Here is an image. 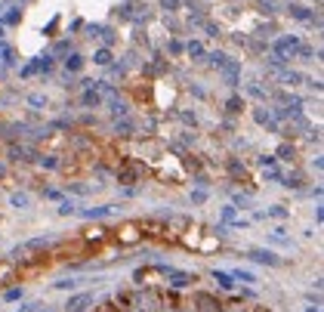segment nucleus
<instances>
[{
	"instance_id": "4468645a",
	"label": "nucleus",
	"mask_w": 324,
	"mask_h": 312,
	"mask_svg": "<svg viewBox=\"0 0 324 312\" xmlns=\"http://www.w3.org/2000/svg\"><path fill=\"white\" fill-rule=\"evenodd\" d=\"M275 158H281V161H294V158H297V151H294V145H290V142H284V145H278Z\"/></svg>"
},
{
	"instance_id": "c85d7f7f",
	"label": "nucleus",
	"mask_w": 324,
	"mask_h": 312,
	"mask_svg": "<svg viewBox=\"0 0 324 312\" xmlns=\"http://www.w3.org/2000/svg\"><path fill=\"white\" fill-rule=\"evenodd\" d=\"M225 108H229V111H232V114H235V111H241V108H244V102H241V99H238V96H232V99H229V102H225Z\"/></svg>"
},
{
	"instance_id": "72a5a7b5",
	"label": "nucleus",
	"mask_w": 324,
	"mask_h": 312,
	"mask_svg": "<svg viewBox=\"0 0 324 312\" xmlns=\"http://www.w3.org/2000/svg\"><path fill=\"white\" fill-rule=\"evenodd\" d=\"M247 93H250V96H256V99H263V96H266V90H263V87H256V84H250V87H247Z\"/></svg>"
},
{
	"instance_id": "4c0bfd02",
	"label": "nucleus",
	"mask_w": 324,
	"mask_h": 312,
	"mask_svg": "<svg viewBox=\"0 0 324 312\" xmlns=\"http://www.w3.org/2000/svg\"><path fill=\"white\" fill-rule=\"evenodd\" d=\"M269 216H278V220H281V216H287V210H284V207H272Z\"/></svg>"
},
{
	"instance_id": "473e14b6",
	"label": "nucleus",
	"mask_w": 324,
	"mask_h": 312,
	"mask_svg": "<svg viewBox=\"0 0 324 312\" xmlns=\"http://www.w3.org/2000/svg\"><path fill=\"white\" fill-rule=\"evenodd\" d=\"M59 213H62V216L74 213V201H62V204H59Z\"/></svg>"
},
{
	"instance_id": "423d86ee",
	"label": "nucleus",
	"mask_w": 324,
	"mask_h": 312,
	"mask_svg": "<svg viewBox=\"0 0 324 312\" xmlns=\"http://www.w3.org/2000/svg\"><path fill=\"white\" fill-rule=\"evenodd\" d=\"M198 306H195V312H222V306H219V300H213L210 294H198V300H195Z\"/></svg>"
},
{
	"instance_id": "2f4dec72",
	"label": "nucleus",
	"mask_w": 324,
	"mask_h": 312,
	"mask_svg": "<svg viewBox=\"0 0 324 312\" xmlns=\"http://www.w3.org/2000/svg\"><path fill=\"white\" fill-rule=\"evenodd\" d=\"M19 74H22V77H34V74H37V65H34V62H28V65H25Z\"/></svg>"
},
{
	"instance_id": "e433bc0d",
	"label": "nucleus",
	"mask_w": 324,
	"mask_h": 312,
	"mask_svg": "<svg viewBox=\"0 0 324 312\" xmlns=\"http://www.w3.org/2000/svg\"><path fill=\"white\" fill-rule=\"evenodd\" d=\"M182 50H185V47H182V44H179V41H170V53H173V56H179V53H182Z\"/></svg>"
},
{
	"instance_id": "f257e3e1",
	"label": "nucleus",
	"mask_w": 324,
	"mask_h": 312,
	"mask_svg": "<svg viewBox=\"0 0 324 312\" xmlns=\"http://www.w3.org/2000/svg\"><path fill=\"white\" fill-rule=\"evenodd\" d=\"M300 47H303V41H300L297 34H284V37H278V41H275V53L284 56V59H294Z\"/></svg>"
},
{
	"instance_id": "412c9836",
	"label": "nucleus",
	"mask_w": 324,
	"mask_h": 312,
	"mask_svg": "<svg viewBox=\"0 0 324 312\" xmlns=\"http://www.w3.org/2000/svg\"><path fill=\"white\" fill-rule=\"evenodd\" d=\"M28 105H31V108H47V96H44V93H31V96H28Z\"/></svg>"
},
{
	"instance_id": "9b49d317",
	"label": "nucleus",
	"mask_w": 324,
	"mask_h": 312,
	"mask_svg": "<svg viewBox=\"0 0 324 312\" xmlns=\"http://www.w3.org/2000/svg\"><path fill=\"white\" fill-rule=\"evenodd\" d=\"M80 68H84V56H80V53H71V56L65 59V74H77Z\"/></svg>"
},
{
	"instance_id": "0eeeda50",
	"label": "nucleus",
	"mask_w": 324,
	"mask_h": 312,
	"mask_svg": "<svg viewBox=\"0 0 324 312\" xmlns=\"http://www.w3.org/2000/svg\"><path fill=\"white\" fill-rule=\"evenodd\" d=\"M287 13H290L294 19H300V22H315V25H318V16H315L312 10L300 7V4H290V7H287Z\"/></svg>"
},
{
	"instance_id": "f3484780",
	"label": "nucleus",
	"mask_w": 324,
	"mask_h": 312,
	"mask_svg": "<svg viewBox=\"0 0 324 312\" xmlns=\"http://www.w3.org/2000/svg\"><path fill=\"white\" fill-rule=\"evenodd\" d=\"M19 22H22V10H19V7H16V10H10L4 19H0V25H4V28H7V25H19Z\"/></svg>"
},
{
	"instance_id": "a211bd4d",
	"label": "nucleus",
	"mask_w": 324,
	"mask_h": 312,
	"mask_svg": "<svg viewBox=\"0 0 324 312\" xmlns=\"http://www.w3.org/2000/svg\"><path fill=\"white\" fill-rule=\"evenodd\" d=\"M93 62H96V65H111V50H108V47L96 50V53H93Z\"/></svg>"
},
{
	"instance_id": "a878e982",
	"label": "nucleus",
	"mask_w": 324,
	"mask_h": 312,
	"mask_svg": "<svg viewBox=\"0 0 324 312\" xmlns=\"http://www.w3.org/2000/svg\"><path fill=\"white\" fill-rule=\"evenodd\" d=\"M133 179H136V170H130V167L127 170H117V182H133Z\"/></svg>"
},
{
	"instance_id": "79ce46f5",
	"label": "nucleus",
	"mask_w": 324,
	"mask_h": 312,
	"mask_svg": "<svg viewBox=\"0 0 324 312\" xmlns=\"http://www.w3.org/2000/svg\"><path fill=\"white\" fill-rule=\"evenodd\" d=\"M241 312H247V309H241Z\"/></svg>"
},
{
	"instance_id": "20e7f679",
	"label": "nucleus",
	"mask_w": 324,
	"mask_h": 312,
	"mask_svg": "<svg viewBox=\"0 0 324 312\" xmlns=\"http://www.w3.org/2000/svg\"><path fill=\"white\" fill-rule=\"evenodd\" d=\"M253 121H256L260 127H266L269 133H278V121L272 118V111H269V108H253Z\"/></svg>"
},
{
	"instance_id": "4be33fe9",
	"label": "nucleus",
	"mask_w": 324,
	"mask_h": 312,
	"mask_svg": "<svg viewBox=\"0 0 324 312\" xmlns=\"http://www.w3.org/2000/svg\"><path fill=\"white\" fill-rule=\"evenodd\" d=\"M281 185H287V189H300V185H303V173H287V179L281 182Z\"/></svg>"
},
{
	"instance_id": "7c9ffc66",
	"label": "nucleus",
	"mask_w": 324,
	"mask_h": 312,
	"mask_svg": "<svg viewBox=\"0 0 324 312\" xmlns=\"http://www.w3.org/2000/svg\"><path fill=\"white\" fill-rule=\"evenodd\" d=\"M160 7H164L167 13H176L179 10V0H160Z\"/></svg>"
},
{
	"instance_id": "aec40b11",
	"label": "nucleus",
	"mask_w": 324,
	"mask_h": 312,
	"mask_svg": "<svg viewBox=\"0 0 324 312\" xmlns=\"http://www.w3.org/2000/svg\"><path fill=\"white\" fill-rule=\"evenodd\" d=\"M114 133H124V136H127V133H133V121L117 118V121H114Z\"/></svg>"
},
{
	"instance_id": "2eb2a0df",
	"label": "nucleus",
	"mask_w": 324,
	"mask_h": 312,
	"mask_svg": "<svg viewBox=\"0 0 324 312\" xmlns=\"http://www.w3.org/2000/svg\"><path fill=\"white\" fill-rule=\"evenodd\" d=\"M10 204H13V207H19V210H25V207L31 204V198H28L25 192H13V195H10Z\"/></svg>"
},
{
	"instance_id": "bb28decb",
	"label": "nucleus",
	"mask_w": 324,
	"mask_h": 312,
	"mask_svg": "<svg viewBox=\"0 0 324 312\" xmlns=\"http://www.w3.org/2000/svg\"><path fill=\"white\" fill-rule=\"evenodd\" d=\"M185 53H188V56H195V59H198V56H204V47H201V44H198V41H191V44H188V47H185Z\"/></svg>"
},
{
	"instance_id": "c756f323",
	"label": "nucleus",
	"mask_w": 324,
	"mask_h": 312,
	"mask_svg": "<svg viewBox=\"0 0 324 312\" xmlns=\"http://www.w3.org/2000/svg\"><path fill=\"white\" fill-rule=\"evenodd\" d=\"M213 278H216L222 288H232V275H225V272H213Z\"/></svg>"
},
{
	"instance_id": "58836bf2",
	"label": "nucleus",
	"mask_w": 324,
	"mask_h": 312,
	"mask_svg": "<svg viewBox=\"0 0 324 312\" xmlns=\"http://www.w3.org/2000/svg\"><path fill=\"white\" fill-rule=\"evenodd\" d=\"M229 167H232V173H241V176H244V167H241V164H238V161H232V164H229Z\"/></svg>"
},
{
	"instance_id": "1a4fd4ad",
	"label": "nucleus",
	"mask_w": 324,
	"mask_h": 312,
	"mask_svg": "<svg viewBox=\"0 0 324 312\" xmlns=\"http://www.w3.org/2000/svg\"><path fill=\"white\" fill-rule=\"evenodd\" d=\"M0 65H4V68H13L16 65V50L10 44H4V41H0Z\"/></svg>"
},
{
	"instance_id": "cd10ccee",
	"label": "nucleus",
	"mask_w": 324,
	"mask_h": 312,
	"mask_svg": "<svg viewBox=\"0 0 324 312\" xmlns=\"http://www.w3.org/2000/svg\"><path fill=\"white\" fill-rule=\"evenodd\" d=\"M275 161H278L275 154H260V158H256V164H260V167H275Z\"/></svg>"
},
{
	"instance_id": "f704fd0d",
	"label": "nucleus",
	"mask_w": 324,
	"mask_h": 312,
	"mask_svg": "<svg viewBox=\"0 0 324 312\" xmlns=\"http://www.w3.org/2000/svg\"><path fill=\"white\" fill-rule=\"evenodd\" d=\"M68 189H71L74 195H87V192H90V185H80V182H74V185H68Z\"/></svg>"
},
{
	"instance_id": "39448f33",
	"label": "nucleus",
	"mask_w": 324,
	"mask_h": 312,
	"mask_svg": "<svg viewBox=\"0 0 324 312\" xmlns=\"http://www.w3.org/2000/svg\"><path fill=\"white\" fill-rule=\"evenodd\" d=\"M93 306V294H74L65 306V312H87Z\"/></svg>"
},
{
	"instance_id": "a19ab883",
	"label": "nucleus",
	"mask_w": 324,
	"mask_h": 312,
	"mask_svg": "<svg viewBox=\"0 0 324 312\" xmlns=\"http://www.w3.org/2000/svg\"><path fill=\"white\" fill-rule=\"evenodd\" d=\"M309 312H318V309H315V306H312V309H309Z\"/></svg>"
},
{
	"instance_id": "6e6552de",
	"label": "nucleus",
	"mask_w": 324,
	"mask_h": 312,
	"mask_svg": "<svg viewBox=\"0 0 324 312\" xmlns=\"http://www.w3.org/2000/svg\"><path fill=\"white\" fill-rule=\"evenodd\" d=\"M167 275H170V285H173V288H188V285H195V275H188V272H173V269H167Z\"/></svg>"
},
{
	"instance_id": "ddd939ff",
	"label": "nucleus",
	"mask_w": 324,
	"mask_h": 312,
	"mask_svg": "<svg viewBox=\"0 0 324 312\" xmlns=\"http://www.w3.org/2000/svg\"><path fill=\"white\" fill-rule=\"evenodd\" d=\"M111 213V207L108 204H102V207H87V210H80V216H87V220H99V216H108Z\"/></svg>"
},
{
	"instance_id": "c9c22d12",
	"label": "nucleus",
	"mask_w": 324,
	"mask_h": 312,
	"mask_svg": "<svg viewBox=\"0 0 324 312\" xmlns=\"http://www.w3.org/2000/svg\"><path fill=\"white\" fill-rule=\"evenodd\" d=\"M56 28H59V16H56V19H50V22H47V28H44V34H53V31H56Z\"/></svg>"
},
{
	"instance_id": "9d476101",
	"label": "nucleus",
	"mask_w": 324,
	"mask_h": 312,
	"mask_svg": "<svg viewBox=\"0 0 324 312\" xmlns=\"http://www.w3.org/2000/svg\"><path fill=\"white\" fill-rule=\"evenodd\" d=\"M278 77H281V81H284V84H290V87H294V84H303V81H306V77H303L300 71H290V68H278Z\"/></svg>"
},
{
	"instance_id": "ea45409f",
	"label": "nucleus",
	"mask_w": 324,
	"mask_h": 312,
	"mask_svg": "<svg viewBox=\"0 0 324 312\" xmlns=\"http://www.w3.org/2000/svg\"><path fill=\"white\" fill-rule=\"evenodd\" d=\"M4 31H7V28H4V25H0V41H4Z\"/></svg>"
},
{
	"instance_id": "393cba45",
	"label": "nucleus",
	"mask_w": 324,
	"mask_h": 312,
	"mask_svg": "<svg viewBox=\"0 0 324 312\" xmlns=\"http://www.w3.org/2000/svg\"><path fill=\"white\" fill-rule=\"evenodd\" d=\"M284 65H287V59H284V56H278V53H272V56H269V68H275V71H278V68H284Z\"/></svg>"
},
{
	"instance_id": "f03ea898",
	"label": "nucleus",
	"mask_w": 324,
	"mask_h": 312,
	"mask_svg": "<svg viewBox=\"0 0 324 312\" xmlns=\"http://www.w3.org/2000/svg\"><path fill=\"white\" fill-rule=\"evenodd\" d=\"M219 74H222V81H225L229 87H238V84H241V65H238L235 59H229V62L219 68Z\"/></svg>"
},
{
	"instance_id": "dca6fc26",
	"label": "nucleus",
	"mask_w": 324,
	"mask_h": 312,
	"mask_svg": "<svg viewBox=\"0 0 324 312\" xmlns=\"http://www.w3.org/2000/svg\"><path fill=\"white\" fill-rule=\"evenodd\" d=\"M34 65H37V71H40V74H50V71H53V56H37V59H34Z\"/></svg>"
},
{
	"instance_id": "6ab92c4d",
	"label": "nucleus",
	"mask_w": 324,
	"mask_h": 312,
	"mask_svg": "<svg viewBox=\"0 0 324 312\" xmlns=\"http://www.w3.org/2000/svg\"><path fill=\"white\" fill-rule=\"evenodd\" d=\"M250 257H253L256 263H269V266H275V263H278V257H275V254H269V251H253Z\"/></svg>"
},
{
	"instance_id": "7ed1b4c3",
	"label": "nucleus",
	"mask_w": 324,
	"mask_h": 312,
	"mask_svg": "<svg viewBox=\"0 0 324 312\" xmlns=\"http://www.w3.org/2000/svg\"><path fill=\"white\" fill-rule=\"evenodd\" d=\"M80 105L84 108H99L102 105V93H99V81H93V87H87L80 93Z\"/></svg>"
},
{
	"instance_id": "f8f14e48",
	"label": "nucleus",
	"mask_w": 324,
	"mask_h": 312,
	"mask_svg": "<svg viewBox=\"0 0 324 312\" xmlns=\"http://www.w3.org/2000/svg\"><path fill=\"white\" fill-rule=\"evenodd\" d=\"M10 158H13V161H28V158H34V151H31L28 145H13V148H10Z\"/></svg>"
},
{
	"instance_id": "5701e85b",
	"label": "nucleus",
	"mask_w": 324,
	"mask_h": 312,
	"mask_svg": "<svg viewBox=\"0 0 324 312\" xmlns=\"http://www.w3.org/2000/svg\"><path fill=\"white\" fill-rule=\"evenodd\" d=\"M40 161V167L44 170H59V158H53V154H47V158H37Z\"/></svg>"
},
{
	"instance_id": "b1692460",
	"label": "nucleus",
	"mask_w": 324,
	"mask_h": 312,
	"mask_svg": "<svg viewBox=\"0 0 324 312\" xmlns=\"http://www.w3.org/2000/svg\"><path fill=\"white\" fill-rule=\"evenodd\" d=\"M207 62H210V65H216V68H222V65L229 62V56H225V53H210V56H207Z\"/></svg>"
}]
</instances>
